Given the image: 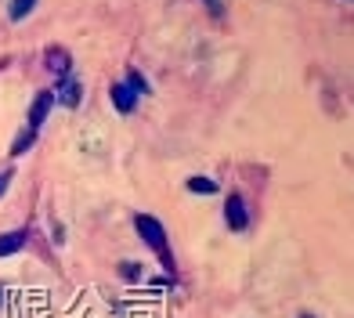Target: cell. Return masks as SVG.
Here are the masks:
<instances>
[{
    "label": "cell",
    "instance_id": "10",
    "mask_svg": "<svg viewBox=\"0 0 354 318\" xmlns=\"http://www.w3.org/2000/svg\"><path fill=\"white\" fill-rule=\"evenodd\" d=\"M127 87H131L134 94H138V98H141V94H145V98H149V94H152V80L149 76H145L141 69H134V66H127Z\"/></svg>",
    "mask_w": 354,
    "mask_h": 318
},
{
    "label": "cell",
    "instance_id": "16",
    "mask_svg": "<svg viewBox=\"0 0 354 318\" xmlns=\"http://www.w3.org/2000/svg\"><path fill=\"white\" fill-rule=\"evenodd\" d=\"M206 15H210V19H224V15H228V8L217 4V0H210V4H206Z\"/></svg>",
    "mask_w": 354,
    "mask_h": 318
},
{
    "label": "cell",
    "instance_id": "12",
    "mask_svg": "<svg viewBox=\"0 0 354 318\" xmlns=\"http://www.w3.org/2000/svg\"><path fill=\"white\" fill-rule=\"evenodd\" d=\"M33 11H37V0H15V4H8V19H11V22H22V19H29Z\"/></svg>",
    "mask_w": 354,
    "mask_h": 318
},
{
    "label": "cell",
    "instance_id": "15",
    "mask_svg": "<svg viewBox=\"0 0 354 318\" xmlns=\"http://www.w3.org/2000/svg\"><path fill=\"white\" fill-rule=\"evenodd\" d=\"M11 181H15V170L8 167V170H0V199L8 196V188H11Z\"/></svg>",
    "mask_w": 354,
    "mask_h": 318
},
{
    "label": "cell",
    "instance_id": "3",
    "mask_svg": "<svg viewBox=\"0 0 354 318\" xmlns=\"http://www.w3.org/2000/svg\"><path fill=\"white\" fill-rule=\"evenodd\" d=\"M224 225H228L232 232H250L253 217H250V206L243 196H228L224 199Z\"/></svg>",
    "mask_w": 354,
    "mask_h": 318
},
{
    "label": "cell",
    "instance_id": "8",
    "mask_svg": "<svg viewBox=\"0 0 354 318\" xmlns=\"http://www.w3.org/2000/svg\"><path fill=\"white\" fill-rule=\"evenodd\" d=\"M185 188H188L192 196H217L221 192V185L214 178H206V174H192V178L185 181Z\"/></svg>",
    "mask_w": 354,
    "mask_h": 318
},
{
    "label": "cell",
    "instance_id": "4",
    "mask_svg": "<svg viewBox=\"0 0 354 318\" xmlns=\"http://www.w3.org/2000/svg\"><path fill=\"white\" fill-rule=\"evenodd\" d=\"M109 102L116 105L120 116H134L138 113V94L127 87V80H112L109 84Z\"/></svg>",
    "mask_w": 354,
    "mask_h": 318
},
{
    "label": "cell",
    "instance_id": "14",
    "mask_svg": "<svg viewBox=\"0 0 354 318\" xmlns=\"http://www.w3.org/2000/svg\"><path fill=\"white\" fill-rule=\"evenodd\" d=\"M156 290H177V279L174 275H156V279H149Z\"/></svg>",
    "mask_w": 354,
    "mask_h": 318
},
{
    "label": "cell",
    "instance_id": "2",
    "mask_svg": "<svg viewBox=\"0 0 354 318\" xmlns=\"http://www.w3.org/2000/svg\"><path fill=\"white\" fill-rule=\"evenodd\" d=\"M84 80H80L76 73L73 76H66V80H55V87H51V94H55V105H62V109H80V102H84Z\"/></svg>",
    "mask_w": 354,
    "mask_h": 318
},
{
    "label": "cell",
    "instance_id": "9",
    "mask_svg": "<svg viewBox=\"0 0 354 318\" xmlns=\"http://www.w3.org/2000/svg\"><path fill=\"white\" fill-rule=\"evenodd\" d=\"M37 138H40V131H33V127H22V131L15 134V141H11V156H15V159L26 156L29 149L37 145Z\"/></svg>",
    "mask_w": 354,
    "mask_h": 318
},
{
    "label": "cell",
    "instance_id": "5",
    "mask_svg": "<svg viewBox=\"0 0 354 318\" xmlns=\"http://www.w3.org/2000/svg\"><path fill=\"white\" fill-rule=\"evenodd\" d=\"M44 66L55 73V80H66V76H73V55H69V47L51 44V47L44 51Z\"/></svg>",
    "mask_w": 354,
    "mask_h": 318
},
{
    "label": "cell",
    "instance_id": "11",
    "mask_svg": "<svg viewBox=\"0 0 354 318\" xmlns=\"http://www.w3.org/2000/svg\"><path fill=\"white\" fill-rule=\"evenodd\" d=\"M116 275H120L123 282L134 286V282L145 279V264H141V261H120V264H116Z\"/></svg>",
    "mask_w": 354,
    "mask_h": 318
},
{
    "label": "cell",
    "instance_id": "7",
    "mask_svg": "<svg viewBox=\"0 0 354 318\" xmlns=\"http://www.w3.org/2000/svg\"><path fill=\"white\" fill-rule=\"evenodd\" d=\"M29 246V228H11V232H0V261L15 257Z\"/></svg>",
    "mask_w": 354,
    "mask_h": 318
},
{
    "label": "cell",
    "instance_id": "1",
    "mask_svg": "<svg viewBox=\"0 0 354 318\" xmlns=\"http://www.w3.org/2000/svg\"><path fill=\"white\" fill-rule=\"evenodd\" d=\"M134 232H138L141 243L156 253V257H163V253H170L167 228H163V221H159L156 214H134Z\"/></svg>",
    "mask_w": 354,
    "mask_h": 318
},
{
    "label": "cell",
    "instance_id": "17",
    "mask_svg": "<svg viewBox=\"0 0 354 318\" xmlns=\"http://www.w3.org/2000/svg\"><path fill=\"white\" fill-rule=\"evenodd\" d=\"M297 318H318V315H311V311H300Z\"/></svg>",
    "mask_w": 354,
    "mask_h": 318
},
{
    "label": "cell",
    "instance_id": "6",
    "mask_svg": "<svg viewBox=\"0 0 354 318\" xmlns=\"http://www.w3.org/2000/svg\"><path fill=\"white\" fill-rule=\"evenodd\" d=\"M51 109H55V94H51V87H47V91H40L37 98H33V105H29L26 127H33V131H40V127L47 123V116H51Z\"/></svg>",
    "mask_w": 354,
    "mask_h": 318
},
{
    "label": "cell",
    "instance_id": "13",
    "mask_svg": "<svg viewBox=\"0 0 354 318\" xmlns=\"http://www.w3.org/2000/svg\"><path fill=\"white\" fill-rule=\"evenodd\" d=\"M51 243L66 246V225H62V221H51Z\"/></svg>",
    "mask_w": 354,
    "mask_h": 318
}]
</instances>
